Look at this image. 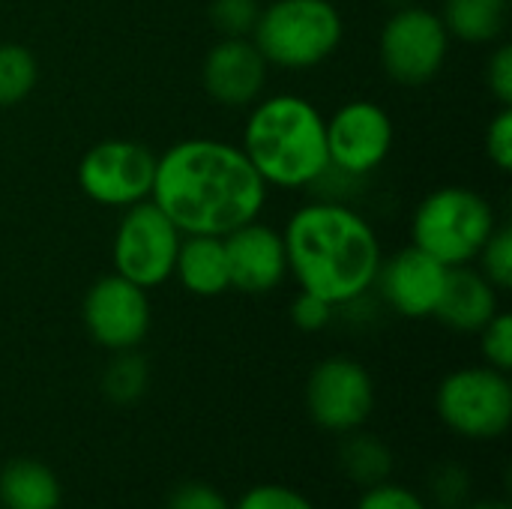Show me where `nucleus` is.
Here are the masks:
<instances>
[{"label": "nucleus", "mask_w": 512, "mask_h": 509, "mask_svg": "<svg viewBox=\"0 0 512 509\" xmlns=\"http://www.w3.org/2000/svg\"><path fill=\"white\" fill-rule=\"evenodd\" d=\"M180 240L183 234L177 231V225L150 198L132 204L123 210L114 231V273L141 285L144 291H153L174 276Z\"/></svg>", "instance_id": "obj_8"}, {"label": "nucleus", "mask_w": 512, "mask_h": 509, "mask_svg": "<svg viewBox=\"0 0 512 509\" xmlns=\"http://www.w3.org/2000/svg\"><path fill=\"white\" fill-rule=\"evenodd\" d=\"M156 153L132 138L96 141L78 162L81 192L102 207L126 210L141 204L153 192Z\"/></svg>", "instance_id": "obj_9"}, {"label": "nucleus", "mask_w": 512, "mask_h": 509, "mask_svg": "<svg viewBox=\"0 0 512 509\" xmlns=\"http://www.w3.org/2000/svg\"><path fill=\"white\" fill-rule=\"evenodd\" d=\"M231 509H318L300 489L285 483H261L243 492Z\"/></svg>", "instance_id": "obj_26"}, {"label": "nucleus", "mask_w": 512, "mask_h": 509, "mask_svg": "<svg viewBox=\"0 0 512 509\" xmlns=\"http://www.w3.org/2000/svg\"><path fill=\"white\" fill-rule=\"evenodd\" d=\"M498 228L492 201L471 186H441L429 192L411 216V246L429 252L444 267L477 261Z\"/></svg>", "instance_id": "obj_5"}, {"label": "nucleus", "mask_w": 512, "mask_h": 509, "mask_svg": "<svg viewBox=\"0 0 512 509\" xmlns=\"http://www.w3.org/2000/svg\"><path fill=\"white\" fill-rule=\"evenodd\" d=\"M396 141L390 114L369 99H351L327 117L330 171L357 180L378 171Z\"/></svg>", "instance_id": "obj_11"}, {"label": "nucleus", "mask_w": 512, "mask_h": 509, "mask_svg": "<svg viewBox=\"0 0 512 509\" xmlns=\"http://www.w3.org/2000/svg\"><path fill=\"white\" fill-rule=\"evenodd\" d=\"M462 509H512L507 501H498V498H489V501H468Z\"/></svg>", "instance_id": "obj_33"}, {"label": "nucleus", "mask_w": 512, "mask_h": 509, "mask_svg": "<svg viewBox=\"0 0 512 509\" xmlns=\"http://www.w3.org/2000/svg\"><path fill=\"white\" fill-rule=\"evenodd\" d=\"M165 509H231V501L216 486L201 483V480H192V483L177 486L168 495Z\"/></svg>", "instance_id": "obj_31"}, {"label": "nucleus", "mask_w": 512, "mask_h": 509, "mask_svg": "<svg viewBox=\"0 0 512 509\" xmlns=\"http://www.w3.org/2000/svg\"><path fill=\"white\" fill-rule=\"evenodd\" d=\"M81 321L90 339L105 351H132L138 348L153 324L150 297L141 285L108 273L96 279L81 303Z\"/></svg>", "instance_id": "obj_12"}, {"label": "nucleus", "mask_w": 512, "mask_h": 509, "mask_svg": "<svg viewBox=\"0 0 512 509\" xmlns=\"http://www.w3.org/2000/svg\"><path fill=\"white\" fill-rule=\"evenodd\" d=\"M480 261V273L498 288L507 291L512 285V231L510 225H498L492 231V237L486 240V246L477 255Z\"/></svg>", "instance_id": "obj_23"}, {"label": "nucleus", "mask_w": 512, "mask_h": 509, "mask_svg": "<svg viewBox=\"0 0 512 509\" xmlns=\"http://www.w3.org/2000/svg\"><path fill=\"white\" fill-rule=\"evenodd\" d=\"M240 147L276 189H312L330 171L327 117L297 93H273L249 105Z\"/></svg>", "instance_id": "obj_3"}, {"label": "nucleus", "mask_w": 512, "mask_h": 509, "mask_svg": "<svg viewBox=\"0 0 512 509\" xmlns=\"http://www.w3.org/2000/svg\"><path fill=\"white\" fill-rule=\"evenodd\" d=\"M486 156L501 171L510 174L512 168V108L501 105V111L492 117L486 129Z\"/></svg>", "instance_id": "obj_29"}, {"label": "nucleus", "mask_w": 512, "mask_h": 509, "mask_svg": "<svg viewBox=\"0 0 512 509\" xmlns=\"http://www.w3.org/2000/svg\"><path fill=\"white\" fill-rule=\"evenodd\" d=\"M288 276L327 303H360L381 270L384 252L375 225L339 198L297 207L282 231Z\"/></svg>", "instance_id": "obj_2"}, {"label": "nucleus", "mask_w": 512, "mask_h": 509, "mask_svg": "<svg viewBox=\"0 0 512 509\" xmlns=\"http://www.w3.org/2000/svg\"><path fill=\"white\" fill-rule=\"evenodd\" d=\"M306 411L330 435H348L369 423L375 411V381L354 357L321 360L306 381Z\"/></svg>", "instance_id": "obj_10"}, {"label": "nucleus", "mask_w": 512, "mask_h": 509, "mask_svg": "<svg viewBox=\"0 0 512 509\" xmlns=\"http://www.w3.org/2000/svg\"><path fill=\"white\" fill-rule=\"evenodd\" d=\"M438 15L450 39L468 45H492L507 30L510 0H444Z\"/></svg>", "instance_id": "obj_19"}, {"label": "nucleus", "mask_w": 512, "mask_h": 509, "mask_svg": "<svg viewBox=\"0 0 512 509\" xmlns=\"http://www.w3.org/2000/svg\"><path fill=\"white\" fill-rule=\"evenodd\" d=\"M354 509H429V504L414 489H408L402 483H393V480H384L378 486L363 489V495L357 498Z\"/></svg>", "instance_id": "obj_28"}, {"label": "nucleus", "mask_w": 512, "mask_h": 509, "mask_svg": "<svg viewBox=\"0 0 512 509\" xmlns=\"http://www.w3.org/2000/svg\"><path fill=\"white\" fill-rule=\"evenodd\" d=\"M441 423L468 441H495L512 423V384L492 366H462L450 372L435 393Z\"/></svg>", "instance_id": "obj_6"}, {"label": "nucleus", "mask_w": 512, "mask_h": 509, "mask_svg": "<svg viewBox=\"0 0 512 509\" xmlns=\"http://www.w3.org/2000/svg\"><path fill=\"white\" fill-rule=\"evenodd\" d=\"M342 444H339V453H336V462H339V471L357 483L360 489H369V486H378L384 480H390L393 474V450L387 447V441H381L378 435L372 432H348V435H339Z\"/></svg>", "instance_id": "obj_20"}, {"label": "nucleus", "mask_w": 512, "mask_h": 509, "mask_svg": "<svg viewBox=\"0 0 512 509\" xmlns=\"http://www.w3.org/2000/svg\"><path fill=\"white\" fill-rule=\"evenodd\" d=\"M345 39V18L333 0H273L261 6L252 42L270 66L315 69Z\"/></svg>", "instance_id": "obj_4"}, {"label": "nucleus", "mask_w": 512, "mask_h": 509, "mask_svg": "<svg viewBox=\"0 0 512 509\" xmlns=\"http://www.w3.org/2000/svg\"><path fill=\"white\" fill-rule=\"evenodd\" d=\"M270 63L252 42V36H219L201 63L204 93L225 108H249L267 87Z\"/></svg>", "instance_id": "obj_13"}, {"label": "nucleus", "mask_w": 512, "mask_h": 509, "mask_svg": "<svg viewBox=\"0 0 512 509\" xmlns=\"http://www.w3.org/2000/svg\"><path fill=\"white\" fill-rule=\"evenodd\" d=\"M429 492H432V501L441 509H462L471 501L474 483H471V474L465 465L447 462V465H438L432 471Z\"/></svg>", "instance_id": "obj_24"}, {"label": "nucleus", "mask_w": 512, "mask_h": 509, "mask_svg": "<svg viewBox=\"0 0 512 509\" xmlns=\"http://www.w3.org/2000/svg\"><path fill=\"white\" fill-rule=\"evenodd\" d=\"M450 33L435 9L402 6L396 9L378 36L381 69L402 87H423L441 75L450 57Z\"/></svg>", "instance_id": "obj_7"}, {"label": "nucleus", "mask_w": 512, "mask_h": 509, "mask_svg": "<svg viewBox=\"0 0 512 509\" xmlns=\"http://www.w3.org/2000/svg\"><path fill=\"white\" fill-rule=\"evenodd\" d=\"M267 189L240 144L186 138L156 156L150 201L180 234L225 237L261 216Z\"/></svg>", "instance_id": "obj_1"}, {"label": "nucleus", "mask_w": 512, "mask_h": 509, "mask_svg": "<svg viewBox=\"0 0 512 509\" xmlns=\"http://www.w3.org/2000/svg\"><path fill=\"white\" fill-rule=\"evenodd\" d=\"M501 312L498 288L474 267H450L441 303L432 318H438L453 333H480Z\"/></svg>", "instance_id": "obj_16"}, {"label": "nucleus", "mask_w": 512, "mask_h": 509, "mask_svg": "<svg viewBox=\"0 0 512 509\" xmlns=\"http://www.w3.org/2000/svg\"><path fill=\"white\" fill-rule=\"evenodd\" d=\"M480 354L486 366L507 372L512 369V318L510 312H498L480 333Z\"/></svg>", "instance_id": "obj_27"}, {"label": "nucleus", "mask_w": 512, "mask_h": 509, "mask_svg": "<svg viewBox=\"0 0 512 509\" xmlns=\"http://www.w3.org/2000/svg\"><path fill=\"white\" fill-rule=\"evenodd\" d=\"M333 318H336V306L309 291H300L291 303V321L303 333H321L333 324Z\"/></svg>", "instance_id": "obj_30"}, {"label": "nucleus", "mask_w": 512, "mask_h": 509, "mask_svg": "<svg viewBox=\"0 0 512 509\" xmlns=\"http://www.w3.org/2000/svg\"><path fill=\"white\" fill-rule=\"evenodd\" d=\"M174 276L192 297H219L231 291L225 240L210 234H183Z\"/></svg>", "instance_id": "obj_17"}, {"label": "nucleus", "mask_w": 512, "mask_h": 509, "mask_svg": "<svg viewBox=\"0 0 512 509\" xmlns=\"http://www.w3.org/2000/svg\"><path fill=\"white\" fill-rule=\"evenodd\" d=\"M225 240L231 288L240 294H270L288 279V255L282 231L267 222H246L234 228Z\"/></svg>", "instance_id": "obj_15"}, {"label": "nucleus", "mask_w": 512, "mask_h": 509, "mask_svg": "<svg viewBox=\"0 0 512 509\" xmlns=\"http://www.w3.org/2000/svg\"><path fill=\"white\" fill-rule=\"evenodd\" d=\"M63 486L51 465L39 459H12L0 468V509H60Z\"/></svg>", "instance_id": "obj_18"}, {"label": "nucleus", "mask_w": 512, "mask_h": 509, "mask_svg": "<svg viewBox=\"0 0 512 509\" xmlns=\"http://www.w3.org/2000/svg\"><path fill=\"white\" fill-rule=\"evenodd\" d=\"M486 84L489 93L498 99V105H510L512 108V45L501 42L489 63H486Z\"/></svg>", "instance_id": "obj_32"}, {"label": "nucleus", "mask_w": 512, "mask_h": 509, "mask_svg": "<svg viewBox=\"0 0 512 509\" xmlns=\"http://www.w3.org/2000/svg\"><path fill=\"white\" fill-rule=\"evenodd\" d=\"M207 15L219 36H252L255 21L261 15V3L258 0H213Z\"/></svg>", "instance_id": "obj_25"}, {"label": "nucleus", "mask_w": 512, "mask_h": 509, "mask_svg": "<svg viewBox=\"0 0 512 509\" xmlns=\"http://www.w3.org/2000/svg\"><path fill=\"white\" fill-rule=\"evenodd\" d=\"M150 387V366L147 360L132 348V351H114L102 372V393L111 405H135Z\"/></svg>", "instance_id": "obj_21"}, {"label": "nucleus", "mask_w": 512, "mask_h": 509, "mask_svg": "<svg viewBox=\"0 0 512 509\" xmlns=\"http://www.w3.org/2000/svg\"><path fill=\"white\" fill-rule=\"evenodd\" d=\"M39 84V60L21 42H0V108L21 105Z\"/></svg>", "instance_id": "obj_22"}, {"label": "nucleus", "mask_w": 512, "mask_h": 509, "mask_svg": "<svg viewBox=\"0 0 512 509\" xmlns=\"http://www.w3.org/2000/svg\"><path fill=\"white\" fill-rule=\"evenodd\" d=\"M447 273H450V267H444L429 252H423L417 246H405L393 258L381 261L375 285H378L384 303L396 315L432 318L441 303Z\"/></svg>", "instance_id": "obj_14"}]
</instances>
